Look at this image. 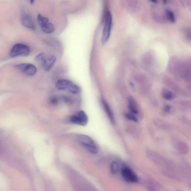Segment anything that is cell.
Masks as SVG:
<instances>
[{"mask_svg": "<svg viewBox=\"0 0 191 191\" xmlns=\"http://www.w3.org/2000/svg\"><path fill=\"white\" fill-rule=\"evenodd\" d=\"M183 33L186 37L188 39L190 40L191 39V30L190 28H186L183 30Z\"/></svg>", "mask_w": 191, "mask_h": 191, "instance_id": "cell-18", "label": "cell"}, {"mask_svg": "<svg viewBox=\"0 0 191 191\" xmlns=\"http://www.w3.org/2000/svg\"><path fill=\"white\" fill-rule=\"evenodd\" d=\"M121 174L123 179L127 182L133 183L138 182V176L128 167H125L122 168Z\"/></svg>", "mask_w": 191, "mask_h": 191, "instance_id": "cell-8", "label": "cell"}, {"mask_svg": "<svg viewBox=\"0 0 191 191\" xmlns=\"http://www.w3.org/2000/svg\"><path fill=\"white\" fill-rule=\"evenodd\" d=\"M106 15L101 39L102 44H105L109 39L112 28V17L111 12L109 11H108Z\"/></svg>", "mask_w": 191, "mask_h": 191, "instance_id": "cell-4", "label": "cell"}, {"mask_svg": "<svg viewBox=\"0 0 191 191\" xmlns=\"http://www.w3.org/2000/svg\"><path fill=\"white\" fill-rule=\"evenodd\" d=\"M102 102L105 112L107 115L108 118L110 121L111 123L114 124L115 122L114 115L109 105L104 99L102 100Z\"/></svg>", "mask_w": 191, "mask_h": 191, "instance_id": "cell-10", "label": "cell"}, {"mask_svg": "<svg viewBox=\"0 0 191 191\" xmlns=\"http://www.w3.org/2000/svg\"><path fill=\"white\" fill-rule=\"evenodd\" d=\"M30 49L28 46L23 44H15L12 47L10 53L12 58L19 57H26L29 55Z\"/></svg>", "mask_w": 191, "mask_h": 191, "instance_id": "cell-5", "label": "cell"}, {"mask_svg": "<svg viewBox=\"0 0 191 191\" xmlns=\"http://www.w3.org/2000/svg\"><path fill=\"white\" fill-rule=\"evenodd\" d=\"M170 109V107H169V106H166V107H165V111H169Z\"/></svg>", "mask_w": 191, "mask_h": 191, "instance_id": "cell-21", "label": "cell"}, {"mask_svg": "<svg viewBox=\"0 0 191 191\" xmlns=\"http://www.w3.org/2000/svg\"><path fill=\"white\" fill-rule=\"evenodd\" d=\"M70 121L72 123L80 126H85L88 123V116L84 111H79L71 116Z\"/></svg>", "mask_w": 191, "mask_h": 191, "instance_id": "cell-6", "label": "cell"}, {"mask_svg": "<svg viewBox=\"0 0 191 191\" xmlns=\"http://www.w3.org/2000/svg\"><path fill=\"white\" fill-rule=\"evenodd\" d=\"M21 22L24 26L29 29L35 30L36 25L31 17L27 14H24L21 17Z\"/></svg>", "mask_w": 191, "mask_h": 191, "instance_id": "cell-9", "label": "cell"}, {"mask_svg": "<svg viewBox=\"0 0 191 191\" xmlns=\"http://www.w3.org/2000/svg\"><path fill=\"white\" fill-rule=\"evenodd\" d=\"M128 108L131 113L136 114L138 113V109L136 102L131 97L128 98Z\"/></svg>", "mask_w": 191, "mask_h": 191, "instance_id": "cell-12", "label": "cell"}, {"mask_svg": "<svg viewBox=\"0 0 191 191\" xmlns=\"http://www.w3.org/2000/svg\"><path fill=\"white\" fill-rule=\"evenodd\" d=\"M35 60L44 70L48 72L53 67L56 61V58L53 55L41 53L37 56Z\"/></svg>", "mask_w": 191, "mask_h": 191, "instance_id": "cell-1", "label": "cell"}, {"mask_svg": "<svg viewBox=\"0 0 191 191\" xmlns=\"http://www.w3.org/2000/svg\"><path fill=\"white\" fill-rule=\"evenodd\" d=\"M37 18L38 23L40 26L49 22L48 19L43 16L40 14H38Z\"/></svg>", "mask_w": 191, "mask_h": 191, "instance_id": "cell-14", "label": "cell"}, {"mask_svg": "<svg viewBox=\"0 0 191 191\" xmlns=\"http://www.w3.org/2000/svg\"><path fill=\"white\" fill-rule=\"evenodd\" d=\"M15 67L17 69L20 70L22 72L28 76H34L37 72L36 67L31 63H21L16 65Z\"/></svg>", "mask_w": 191, "mask_h": 191, "instance_id": "cell-7", "label": "cell"}, {"mask_svg": "<svg viewBox=\"0 0 191 191\" xmlns=\"http://www.w3.org/2000/svg\"><path fill=\"white\" fill-rule=\"evenodd\" d=\"M40 27L43 32L46 34H50L53 33L55 30V27L53 24L49 22L41 25Z\"/></svg>", "mask_w": 191, "mask_h": 191, "instance_id": "cell-11", "label": "cell"}, {"mask_svg": "<svg viewBox=\"0 0 191 191\" xmlns=\"http://www.w3.org/2000/svg\"><path fill=\"white\" fill-rule=\"evenodd\" d=\"M119 170L118 164L116 162H112L111 165V170L113 173L115 174L118 172Z\"/></svg>", "mask_w": 191, "mask_h": 191, "instance_id": "cell-15", "label": "cell"}, {"mask_svg": "<svg viewBox=\"0 0 191 191\" xmlns=\"http://www.w3.org/2000/svg\"><path fill=\"white\" fill-rule=\"evenodd\" d=\"M30 1L31 4H33L34 2V0H30Z\"/></svg>", "mask_w": 191, "mask_h": 191, "instance_id": "cell-22", "label": "cell"}, {"mask_svg": "<svg viewBox=\"0 0 191 191\" xmlns=\"http://www.w3.org/2000/svg\"><path fill=\"white\" fill-rule=\"evenodd\" d=\"M77 140L79 144L91 154L98 153V148L94 141L90 137L83 134L79 135L77 136Z\"/></svg>", "mask_w": 191, "mask_h": 191, "instance_id": "cell-3", "label": "cell"}, {"mask_svg": "<svg viewBox=\"0 0 191 191\" xmlns=\"http://www.w3.org/2000/svg\"><path fill=\"white\" fill-rule=\"evenodd\" d=\"M167 2V0H163V2L164 4H166Z\"/></svg>", "mask_w": 191, "mask_h": 191, "instance_id": "cell-23", "label": "cell"}, {"mask_svg": "<svg viewBox=\"0 0 191 191\" xmlns=\"http://www.w3.org/2000/svg\"><path fill=\"white\" fill-rule=\"evenodd\" d=\"M162 96L164 98L167 100H171L173 97V94L171 92L167 91L164 92Z\"/></svg>", "mask_w": 191, "mask_h": 191, "instance_id": "cell-16", "label": "cell"}, {"mask_svg": "<svg viewBox=\"0 0 191 191\" xmlns=\"http://www.w3.org/2000/svg\"><path fill=\"white\" fill-rule=\"evenodd\" d=\"M165 15L167 20L171 23H174L176 21V17L174 13L169 9H166L165 11Z\"/></svg>", "mask_w": 191, "mask_h": 191, "instance_id": "cell-13", "label": "cell"}, {"mask_svg": "<svg viewBox=\"0 0 191 191\" xmlns=\"http://www.w3.org/2000/svg\"><path fill=\"white\" fill-rule=\"evenodd\" d=\"M152 3H155V4H156L157 2V1H158V0H149Z\"/></svg>", "mask_w": 191, "mask_h": 191, "instance_id": "cell-20", "label": "cell"}, {"mask_svg": "<svg viewBox=\"0 0 191 191\" xmlns=\"http://www.w3.org/2000/svg\"><path fill=\"white\" fill-rule=\"evenodd\" d=\"M50 103L53 105H56L58 103V99L56 98L53 97L50 99Z\"/></svg>", "mask_w": 191, "mask_h": 191, "instance_id": "cell-19", "label": "cell"}, {"mask_svg": "<svg viewBox=\"0 0 191 191\" xmlns=\"http://www.w3.org/2000/svg\"><path fill=\"white\" fill-rule=\"evenodd\" d=\"M56 87L59 90L66 91L73 94H77L81 91L80 87L68 79H60L57 82Z\"/></svg>", "mask_w": 191, "mask_h": 191, "instance_id": "cell-2", "label": "cell"}, {"mask_svg": "<svg viewBox=\"0 0 191 191\" xmlns=\"http://www.w3.org/2000/svg\"><path fill=\"white\" fill-rule=\"evenodd\" d=\"M125 117L127 119L135 122H138V119L132 113H127L125 115Z\"/></svg>", "mask_w": 191, "mask_h": 191, "instance_id": "cell-17", "label": "cell"}]
</instances>
